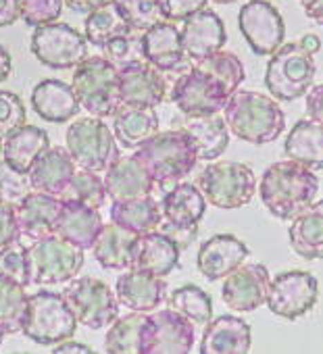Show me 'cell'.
Returning a JSON list of instances; mask_svg holds the SVG:
<instances>
[{
	"instance_id": "6da1fadb",
	"label": "cell",
	"mask_w": 323,
	"mask_h": 354,
	"mask_svg": "<svg viewBox=\"0 0 323 354\" xmlns=\"http://www.w3.org/2000/svg\"><path fill=\"white\" fill-rule=\"evenodd\" d=\"M317 192L319 180L315 171L290 158L267 167L259 184V196L263 205L282 221H290L311 207L317 198Z\"/></svg>"
},
{
	"instance_id": "7a4b0ae2",
	"label": "cell",
	"mask_w": 323,
	"mask_h": 354,
	"mask_svg": "<svg viewBox=\"0 0 323 354\" xmlns=\"http://www.w3.org/2000/svg\"><path fill=\"white\" fill-rule=\"evenodd\" d=\"M221 113L236 138L257 146L277 140L286 125V113L279 102L252 90H236Z\"/></svg>"
},
{
	"instance_id": "3957f363",
	"label": "cell",
	"mask_w": 323,
	"mask_h": 354,
	"mask_svg": "<svg viewBox=\"0 0 323 354\" xmlns=\"http://www.w3.org/2000/svg\"><path fill=\"white\" fill-rule=\"evenodd\" d=\"M136 156L144 162L156 186L167 190L190 175L199 162L194 140L184 127L156 131L136 148Z\"/></svg>"
},
{
	"instance_id": "277c9868",
	"label": "cell",
	"mask_w": 323,
	"mask_h": 354,
	"mask_svg": "<svg viewBox=\"0 0 323 354\" xmlns=\"http://www.w3.org/2000/svg\"><path fill=\"white\" fill-rule=\"evenodd\" d=\"M80 106L94 117H113L121 106L119 69L104 57H86L71 80Z\"/></svg>"
},
{
	"instance_id": "5b68a950",
	"label": "cell",
	"mask_w": 323,
	"mask_h": 354,
	"mask_svg": "<svg viewBox=\"0 0 323 354\" xmlns=\"http://www.w3.org/2000/svg\"><path fill=\"white\" fill-rule=\"evenodd\" d=\"M317 65L313 55L300 44H282L269 59L265 71L267 92L282 102H292L304 96L315 82Z\"/></svg>"
},
{
	"instance_id": "8992f818",
	"label": "cell",
	"mask_w": 323,
	"mask_h": 354,
	"mask_svg": "<svg viewBox=\"0 0 323 354\" xmlns=\"http://www.w3.org/2000/svg\"><path fill=\"white\" fill-rule=\"evenodd\" d=\"M77 319L61 292L40 290L30 294L24 335L40 346H55L77 331Z\"/></svg>"
},
{
	"instance_id": "52a82bcc",
	"label": "cell",
	"mask_w": 323,
	"mask_h": 354,
	"mask_svg": "<svg viewBox=\"0 0 323 354\" xmlns=\"http://www.w3.org/2000/svg\"><path fill=\"white\" fill-rule=\"evenodd\" d=\"M199 188L213 207L225 211L240 209L248 205L257 192V175L244 162L217 160L201 171Z\"/></svg>"
},
{
	"instance_id": "ba28073f",
	"label": "cell",
	"mask_w": 323,
	"mask_h": 354,
	"mask_svg": "<svg viewBox=\"0 0 323 354\" xmlns=\"http://www.w3.org/2000/svg\"><path fill=\"white\" fill-rule=\"evenodd\" d=\"M67 150L73 156L77 169L104 173L121 154L113 127L102 117H82L67 127Z\"/></svg>"
},
{
	"instance_id": "9c48e42d",
	"label": "cell",
	"mask_w": 323,
	"mask_h": 354,
	"mask_svg": "<svg viewBox=\"0 0 323 354\" xmlns=\"http://www.w3.org/2000/svg\"><path fill=\"white\" fill-rule=\"evenodd\" d=\"M30 279L36 286H57L73 279L84 267V248L59 234L44 236L28 248Z\"/></svg>"
},
{
	"instance_id": "30bf717a",
	"label": "cell",
	"mask_w": 323,
	"mask_h": 354,
	"mask_svg": "<svg viewBox=\"0 0 323 354\" xmlns=\"http://www.w3.org/2000/svg\"><path fill=\"white\" fill-rule=\"evenodd\" d=\"M61 294L71 306L77 323L88 329H104L119 317L115 292L98 277H73Z\"/></svg>"
},
{
	"instance_id": "8fae6325",
	"label": "cell",
	"mask_w": 323,
	"mask_h": 354,
	"mask_svg": "<svg viewBox=\"0 0 323 354\" xmlns=\"http://www.w3.org/2000/svg\"><path fill=\"white\" fill-rule=\"evenodd\" d=\"M30 48L50 69H73L88 57V38L69 24L53 21L34 28Z\"/></svg>"
},
{
	"instance_id": "7c38bea8",
	"label": "cell",
	"mask_w": 323,
	"mask_h": 354,
	"mask_svg": "<svg viewBox=\"0 0 323 354\" xmlns=\"http://www.w3.org/2000/svg\"><path fill=\"white\" fill-rule=\"evenodd\" d=\"M194 342V323L172 306L146 315L142 354H188L192 352Z\"/></svg>"
},
{
	"instance_id": "4fadbf2b",
	"label": "cell",
	"mask_w": 323,
	"mask_h": 354,
	"mask_svg": "<svg viewBox=\"0 0 323 354\" xmlns=\"http://www.w3.org/2000/svg\"><path fill=\"white\" fill-rule=\"evenodd\" d=\"M319 300V281L308 271L277 273L267 292V306L273 315L296 321L306 315Z\"/></svg>"
},
{
	"instance_id": "5bb4252c",
	"label": "cell",
	"mask_w": 323,
	"mask_h": 354,
	"mask_svg": "<svg viewBox=\"0 0 323 354\" xmlns=\"http://www.w3.org/2000/svg\"><path fill=\"white\" fill-rule=\"evenodd\" d=\"M228 98L230 94L225 92V88L217 80L201 71L196 65L180 73L172 88V100L186 117L221 113Z\"/></svg>"
},
{
	"instance_id": "9a60e30c",
	"label": "cell",
	"mask_w": 323,
	"mask_h": 354,
	"mask_svg": "<svg viewBox=\"0 0 323 354\" xmlns=\"http://www.w3.org/2000/svg\"><path fill=\"white\" fill-rule=\"evenodd\" d=\"M238 28L259 57L273 55L286 38V26L279 11L267 0H250L238 13Z\"/></svg>"
},
{
	"instance_id": "2e32d148",
	"label": "cell",
	"mask_w": 323,
	"mask_h": 354,
	"mask_svg": "<svg viewBox=\"0 0 323 354\" xmlns=\"http://www.w3.org/2000/svg\"><path fill=\"white\" fill-rule=\"evenodd\" d=\"M269 283H271V275L265 265L242 263L225 277L221 288V298L230 308L238 313H250L267 302Z\"/></svg>"
},
{
	"instance_id": "e0dca14e",
	"label": "cell",
	"mask_w": 323,
	"mask_h": 354,
	"mask_svg": "<svg viewBox=\"0 0 323 354\" xmlns=\"http://www.w3.org/2000/svg\"><path fill=\"white\" fill-rule=\"evenodd\" d=\"M121 104L156 109L167 96V82L148 61H138L119 69Z\"/></svg>"
},
{
	"instance_id": "ac0fdd59",
	"label": "cell",
	"mask_w": 323,
	"mask_h": 354,
	"mask_svg": "<svg viewBox=\"0 0 323 354\" xmlns=\"http://www.w3.org/2000/svg\"><path fill=\"white\" fill-rule=\"evenodd\" d=\"M184 26L180 28L182 32V44L184 53L190 63H201L203 59L215 55L221 50L228 42V32L223 26V19L211 11V9H201L199 13L190 15L188 19L182 21Z\"/></svg>"
},
{
	"instance_id": "d6986e66",
	"label": "cell",
	"mask_w": 323,
	"mask_h": 354,
	"mask_svg": "<svg viewBox=\"0 0 323 354\" xmlns=\"http://www.w3.org/2000/svg\"><path fill=\"white\" fill-rule=\"evenodd\" d=\"M144 61L154 65L163 73L188 71V57L182 44V32L174 21H160L150 30L142 32Z\"/></svg>"
},
{
	"instance_id": "ffe728a7",
	"label": "cell",
	"mask_w": 323,
	"mask_h": 354,
	"mask_svg": "<svg viewBox=\"0 0 323 354\" xmlns=\"http://www.w3.org/2000/svg\"><path fill=\"white\" fill-rule=\"evenodd\" d=\"M248 254V246L240 238L232 234H217L201 244L196 267L209 281H217L225 279L234 269L246 263Z\"/></svg>"
},
{
	"instance_id": "44dd1931",
	"label": "cell",
	"mask_w": 323,
	"mask_h": 354,
	"mask_svg": "<svg viewBox=\"0 0 323 354\" xmlns=\"http://www.w3.org/2000/svg\"><path fill=\"white\" fill-rule=\"evenodd\" d=\"M115 296L119 304L129 310L150 313L158 308L167 298V283L165 277H158L140 269H127L123 275L117 277Z\"/></svg>"
},
{
	"instance_id": "7402d4cb",
	"label": "cell",
	"mask_w": 323,
	"mask_h": 354,
	"mask_svg": "<svg viewBox=\"0 0 323 354\" xmlns=\"http://www.w3.org/2000/svg\"><path fill=\"white\" fill-rule=\"evenodd\" d=\"M104 188L111 201H129L152 194L156 182L144 167V162L133 156H119L104 171Z\"/></svg>"
},
{
	"instance_id": "603a6c76",
	"label": "cell",
	"mask_w": 323,
	"mask_h": 354,
	"mask_svg": "<svg viewBox=\"0 0 323 354\" xmlns=\"http://www.w3.org/2000/svg\"><path fill=\"white\" fill-rule=\"evenodd\" d=\"M77 165L69 154L67 146H50L30 169V184L36 192H44L50 196H59L69 186L75 175Z\"/></svg>"
},
{
	"instance_id": "cb8c5ba5",
	"label": "cell",
	"mask_w": 323,
	"mask_h": 354,
	"mask_svg": "<svg viewBox=\"0 0 323 354\" xmlns=\"http://www.w3.org/2000/svg\"><path fill=\"white\" fill-rule=\"evenodd\" d=\"M63 209V201L59 196H50L44 192L32 190L17 207V223L21 236L30 240H40L57 232V221Z\"/></svg>"
},
{
	"instance_id": "d4e9b609",
	"label": "cell",
	"mask_w": 323,
	"mask_h": 354,
	"mask_svg": "<svg viewBox=\"0 0 323 354\" xmlns=\"http://www.w3.org/2000/svg\"><path fill=\"white\" fill-rule=\"evenodd\" d=\"M252 344L250 325L234 315H221L205 325L201 354H246Z\"/></svg>"
},
{
	"instance_id": "484cf974",
	"label": "cell",
	"mask_w": 323,
	"mask_h": 354,
	"mask_svg": "<svg viewBox=\"0 0 323 354\" xmlns=\"http://www.w3.org/2000/svg\"><path fill=\"white\" fill-rule=\"evenodd\" d=\"M180 254L182 250L174 238H169L160 230H154L140 236L136 257L129 269H140L158 277H167L169 273H174V269H178Z\"/></svg>"
},
{
	"instance_id": "4316f807",
	"label": "cell",
	"mask_w": 323,
	"mask_h": 354,
	"mask_svg": "<svg viewBox=\"0 0 323 354\" xmlns=\"http://www.w3.org/2000/svg\"><path fill=\"white\" fill-rule=\"evenodd\" d=\"M32 109L50 123H67L80 111V100L73 86L63 80H42L32 90Z\"/></svg>"
},
{
	"instance_id": "83f0119b",
	"label": "cell",
	"mask_w": 323,
	"mask_h": 354,
	"mask_svg": "<svg viewBox=\"0 0 323 354\" xmlns=\"http://www.w3.org/2000/svg\"><path fill=\"white\" fill-rule=\"evenodd\" d=\"M102 215L98 209L94 207H86L80 203H71V201H63V209L57 221V232L61 238H65L67 242L90 250L98 238V234L102 232Z\"/></svg>"
},
{
	"instance_id": "f1b7e54d",
	"label": "cell",
	"mask_w": 323,
	"mask_h": 354,
	"mask_svg": "<svg viewBox=\"0 0 323 354\" xmlns=\"http://www.w3.org/2000/svg\"><path fill=\"white\" fill-rule=\"evenodd\" d=\"M138 240V234L111 221L109 225H102V232L92 246V254L102 269L123 271L129 269L133 263Z\"/></svg>"
},
{
	"instance_id": "f546056e",
	"label": "cell",
	"mask_w": 323,
	"mask_h": 354,
	"mask_svg": "<svg viewBox=\"0 0 323 354\" xmlns=\"http://www.w3.org/2000/svg\"><path fill=\"white\" fill-rule=\"evenodd\" d=\"M163 219L178 227H199L207 213V198L194 184L178 182L172 186L160 201Z\"/></svg>"
},
{
	"instance_id": "4dcf8cb0",
	"label": "cell",
	"mask_w": 323,
	"mask_h": 354,
	"mask_svg": "<svg viewBox=\"0 0 323 354\" xmlns=\"http://www.w3.org/2000/svg\"><path fill=\"white\" fill-rule=\"evenodd\" d=\"M50 148L46 129L36 125H21L3 138V158L21 173H30L34 162Z\"/></svg>"
},
{
	"instance_id": "1f68e13d",
	"label": "cell",
	"mask_w": 323,
	"mask_h": 354,
	"mask_svg": "<svg viewBox=\"0 0 323 354\" xmlns=\"http://www.w3.org/2000/svg\"><path fill=\"white\" fill-rule=\"evenodd\" d=\"M284 154L311 171H323V123L300 119L284 142Z\"/></svg>"
},
{
	"instance_id": "d6a6232c",
	"label": "cell",
	"mask_w": 323,
	"mask_h": 354,
	"mask_svg": "<svg viewBox=\"0 0 323 354\" xmlns=\"http://www.w3.org/2000/svg\"><path fill=\"white\" fill-rule=\"evenodd\" d=\"M292 250L304 261L323 259V201L313 203L292 219L288 230Z\"/></svg>"
},
{
	"instance_id": "836d02e7",
	"label": "cell",
	"mask_w": 323,
	"mask_h": 354,
	"mask_svg": "<svg viewBox=\"0 0 323 354\" xmlns=\"http://www.w3.org/2000/svg\"><path fill=\"white\" fill-rule=\"evenodd\" d=\"M158 131L154 109L121 104L113 113V133L123 148H138Z\"/></svg>"
},
{
	"instance_id": "e575fe53",
	"label": "cell",
	"mask_w": 323,
	"mask_h": 354,
	"mask_svg": "<svg viewBox=\"0 0 323 354\" xmlns=\"http://www.w3.org/2000/svg\"><path fill=\"white\" fill-rule=\"evenodd\" d=\"M111 221L138 236H144L158 230L160 221H163V211H160V203L152 194L129 201H113Z\"/></svg>"
},
{
	"instance_id": "d590c367",
	"label": "cell",
	"mask_w": 323,
	"mask_h": 354,
	"mask_svg": "<svg viewBox=\"0 0 323 354\" xmlns=\"http://www.w3.org/2000/svg\"><path fill=\"white\" fill-rule=\"evenodd\" d=\"M184 129L192 136L201 160H215L230 146V127L219 113L188 117Z\"/></svg>"
},
{
	"instance_id": "8d00e7d4",
	"label": "cell",
	"mask_w": 323,
	"mask_h": 354,
	"mask_svg": "<svg viewBox=\"0 0 323 354\" xmlns=\"http://www.w3.org/2000/svg\"><path fill=\"white\" fill-rule=\"evenodd\" d=\"M129 32L131 28L119 5V0H107L104 5L90 11L84 21V34L88 38V44L96 48H102L113 38L129 34Z\"/></svg>"
},
{
	"instance_id": "74e56055",
	"label": "cell",
	"mask_w": 323,
	"mask_h": 354,
	"mask_svg": "<svg viewBox=\"0 0 323 354\" xmlns=\"http://www.w3.org/2000/svg\"><path fill=\"white\" fill-rule=\"evenodd\" d=\"M146 325V313L131 310L117 317L107 331L104 352L109 354H142V333Z\"/></svg>"
},
{
	"instance_id": "f35d334b",
	"label": "cell",
	"mask_w": 323,
	"mask_h": 354,
	"mask_svg": "<svg viewBox=\"0 0 323 354\" xmlns=\"http://www.w3.org/2000/svg\"><path fill=\"white\" fill-rule=\"evenodd\" d=\"M28 302L30 294L26 292V286L0 275V327L5 333L13 335L24 331Z\"/></svg>"
},
{
	"instance_id": "ab89813d",
	"label": "cell",
	"mask_w": 323,
	"mask_h": 354,
	"mask_svg": "<svg viewBox=\"0 0 323 354\" xmlns=\"http://www.w3.org/2000/svg\"><path fill=\"white\" fill-rule=\"evenodd\" d=\"M169 306L190 319L194 325H207L213 319V300L211 296L194 283H186L172 292Z\"/></svg>"
},
{
	"instance_id": "60d3db41",
	"label": "cell",
	"mask_w": 323,
	"mask_h": 354,
	"mask_svg": "<svg viewBox=\"0 0 323 354\" xmlns=\"http://www.w3.org/2000/svg\"><path fill=\"white\" fill-rule=\"evenodd\" d=\"M196 67L201 71H205L207 75H211L213 80H217L230 96L240 88V84L246 77L242 61L234 53H228L223 48L217 50L215 55L203 59L201 63H196Z\"/></svg>"
},
{
	"instance_id": "b9f144b4",
	"label": "cell",
	"mask_w": 323,
	"mask_h": 354,
	"mask_svg": "<svg viewBox=\"0 0 323 354\" xmlns=\"http://www.w3.org/2000/svg\"><path fill=\"white\" fill-rule=\"evenodd\" d=\"M61 201H71V203H80L86 207L100 209L107 201L104 180L94 171L80 169V171H75L69 186L61 194Z\"/></svg>"
},
{
	"instance_id": "7bdbcfd3",
	"label": "cell",
	"mask_w": 323,
	"mask_h": 354,
	"mask_svg": "<svg viewBox=\"0 0 323 354\" xmlns=\"http://www.w3.org/2000/svg\"><path fill=\"white\" fill-rule=\"evenodd\" d=\"M102 57L109 59L117 69L144 61V46H142V32H129L123 36L113 38L102 46Z\"/></svg>"
},
{
	"instance_id": "ee69618b",
	"label": "cell",
	"mask_w": 323,
	"mask_h": 354,
	"mask_svg": "<svg viewBox=\"0 0 323 354\" xmlns=\"http://www.w3.org/2000/svg\"><path fill=\"white\" fill-rule=\"evenodd\" d=\"M32 190L28 173L17 171L5 158L0 160V205L17 207Z\"/></svg>"
},
{
	"instance_id": "f6af8a7d",
	"label": "cell",
	"mask_w": 323,
	"mask_h": 354,
	"mask_svg": "<svg viewBox=\"0 0 323 354\" xmlns=\"http://www.w3.org/2000/svg\"><path fill=\"white\" fill-rule=\"evenodd\" d=\"M119 5L133 32H146L152 26L165 21L158 0H119Z\"/></svg>"
},
{
	"instance_id": "bcb514c9",
	"label": "cell",
	"mask_w": 323,
	"mask_h": 354,
	"mask_svg": "<svg viewBox=\"0 0 323 354\" xmlns=\"http://www.w3.org/2000/svg\"><path fill=\"white\" fill-rule=\"evenodd\" d=\"M0 275L15 279L21 286H30V261H28V248H24L19 242H13L7 248H0Z\"/></svg>"
},
{
	"instance_id": "7dc6e473",
	"label": "cell",
	"mask_w": 323,
	"mask_h": 354,
	"mask_svg": "<svg viewBox=\"0 0 323 354\" xmlns=\"http://www.w3.org/2000/svg\"><path fill=\"white\" fill-rule=\"evenodd\" d=\"M65 0H21V19L30 28H40L59 21Z\"/></svg>"
},
{
	"instance_id": "c3c4849f",
	"label": "cell",
	"mask_w": 323,
	"mask_h": 354,
	"mask_svg": "<svg viewBox=\"0 0 323 354\" xmlns=\"http://www.w3.org/2000/svg\"><path fill=\"white\" fill-rule=\"evenodd\" d=\"M28 111L24 100L9 90H0V138H7L17 127L26 125Z\"/></svg>"
},
{
	"instance_id": "681fc988",
	"label": "cell",
	"mask_w": 323,
	"mask_h": 354,
	"mask_svg": "<svg viewBox=\"0 0 323 354\" xmlns=\"http://www.w3.org/2000/svg\"><path fill=\"white\" fill-rule=\"evenodd\" d=\"M209 0H158L160 11L165 15V21H184L190 15L199 13L201 9L207 7Z\"/></svg>"
},
{
	"instance_id": "f907efd6",
	"label": "cell",
	"mask_w": 323,
	"mask_h": 354,
	"mask_svg": "<svg viewBox=\"0 0 323 354\" xmlns=\"http://www.w3.org/2000/svg\"><path fill=\"white\" fill-rule=\"evenodd\" d=\"M19 238L21 232H19L15 207L0 205V248H7L13 242H19Z\"/></svg>"
},
{
	"instance_id": "816d5d0a",
	"label": "cell",
	"mask_w": 323,
	"mask_h": 354,
	"mask_svg": "<svg viewBox=\"0 0 323 354\" xmlns=\"http://www.w3.org/2000/svg\"><path fill=\"white\" fill-rule=\"evenodd\" d=\"M158 230L163 232V234H167L169 238H174L176 244L180 246V250H186V248L194 242V238H196V234H199V227H178V225H172V223H167V221H165V223L160 221Z\"/></svg>"
},
{
	"instance_id": "f5cc1de1",
	"label": "cell",
	"mask_w": 323,
	"mask_h": 354,
	"mask_svg": "<svg viewBox=\"0 0 323 354\" xmlns=\"http://www.w3.org/2000/svg\"><path fill=\"white\" fill-rule=\"evenodd\" d=\"M304 96H306V115H308V119H315V121L323 123V84L311 86V90Z\"/></svg>"
},
{
	"instance_id": "db71d44e",
	"label": "cell",
	"mask_w": 323,
	"mask_h": 354,
	"mask_svg": "<svg viewBox=\"0 0 323 354\" xmlns=\"http://www.w3.org/2000/svg\"><path fill=\"white\" fill-rule=\"evenodd\" d=\"M21 19V0H0V28H9Z\"/></svg>"
},
{
	"instance_id": "11a10c76",
	"label": "cell",
	"mask_w": 323,
	"mask_h": 354,
	"mask_svg": "<svg viewBox=\"0 0 323 354\" xmlns=\"http://www.w3.org/2000/svg\"><path fill=\"white\" fill-rule=\"evenodd\" d=\"M53 352L55 354H75V352L77 354H92L94 348L88 346V344H82V342H71V337H69V339H63V342L55 344Z\"/></svg>"
},
{
	"instance_id": "9f6ffc18",
	"label": "cell",
	"mask_w": 323,
	"mask_h": 354,
	"mask_svg": "<svg viewBox=\"0 0 323 354\" xmlns=\"http://www.w3.org/2000/svg\"><path fill=\"white\" fill-rule=\"evenodd\" d=\"M300 5L308 19L323 26V0H300Z\"/></svg>"
},
{
	"instance_id": "6f0895ef",
	"label": "cell",
	"mask_w": 323,
	"mask_h": 354,
	"mask_svg": "<svg viewBox=\"0 0 323 354\" xmlns=\"http://www.w3.org/2000/svg\"><path fill=\"white\" fill-rule=\"evenodd\" d=\"M107 0H65V5L69 7V9H73V11H77V13H90V11H94V9H98L100 5H104Z\"/></svg>"
},
{
	"instance_id": "680465c9",
	"label": "cell",
	"mask_w": 323,
	"mask_h": 354,
	"mask_svg": "<svg viewBox=\"0 0 323 354\" xmlns=\"http://www.w3.org/2000/svg\"><path fill=\"white\" fill-rule=\"evenodd\" d=\"M11 69H13V59H11V53L0 46V84H3L9 75H11Z\"/></svg>"
},
{
	"instance_id": "91938a15",
	"label": "cell",
	"mask_w": 323,
	"mask_h": 354,
	"mask_svg": "<svg viewBox=\"0 0 323 354\" xmlns=\"http://www.w3.org/2000/svg\"><path fill=\"white\" fill-rule=\"evenodd\" d=\"M300 44L311 53V55H315L319 48H321V40L317 38V36H313V34H306V36H302V40H300Z\"/></svg>"
},
{
	"instance_id": "94428289",
	"label": "cell",
	"mask_w": 323,
	"mask_h": 354,
	"mask_svg": "<svg viewBox=\"0 0 323 354\" xmlns=\"http://www.w3.org/2000/svg\"><path fill=\"white\" fill-rule=\"evenodd\" d=\"M211 3H215V5H232V3H236V0H211Z\"/></svg>"
},
{
	"instance_id": "6125c7cd",
	"label": "cell",
	"mask_w": 323,
	"mask_h": 354,
	"mask_svg": "<svg viewBox=\"0 0 323 354\" xmlns=\"http://www.w3.org/2000/svg\"><path fill=\"white\" fill-rule=\"evenodd\" d=\"M5 335H7V333H5V329L0 327V346H3V342H5Z\"/></svg>"
},
{
	"instance_id": "be15d7a7",
	"label": "cell",
	"mask_w": 323,
	"mask_h": 354,
	"mask_svg": "<svg viewBox=\"0 0 323 354\" xmlns=\"http://www.w3.org/2000/svg\"><path fill=\"white\" fill-rule=\"evenodd\" d=\"M0 156H3V138H0Z\"/></svg>"
}]
</instances>
